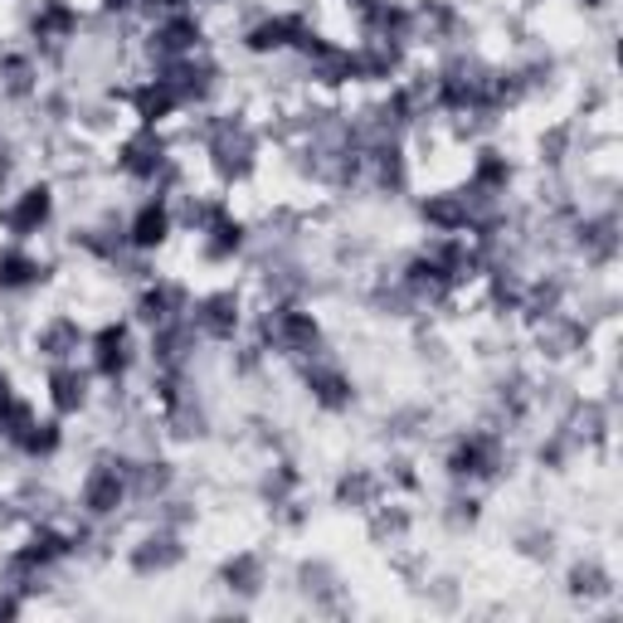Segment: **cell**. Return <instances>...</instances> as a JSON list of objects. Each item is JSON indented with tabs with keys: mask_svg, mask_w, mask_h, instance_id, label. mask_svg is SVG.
Returning <instances> with one entry per match:
<instances>
[{
	"mask_svg": "<svg viewBox=\"0 0 623 623\" xmlns=\"http://www.w3.org/2000/svg\"><path fill=\"white\" fill-rule=\"evenodd\" d=\"M49 219V190L44 186H30L20 195L15 205H10V215H6V225H10V235H34V229H40Z\"/></svg>",
	"mask_w": 623,
	"mask_h": 623,
	"instance_id": "6da1fadb",
	"label": "cell"
},
{
	"mask_svg": "<svg viewBox=\"0 0 623 623\" xmlns=\"http://www.w3.org/2000/svg\"><path fill=\"white\" fill-rule=\"evenodd\" d=\"M137 103V117H142V127H156L162 117L176 113V103H180V93H176V83L170 79H156V83H146V89L132 97Z\"/></svg>",
	"mask_w": 623,
	"mask_h": 623,
	"instance_id": "7a4b0ae2",
	"label": "cell"
},
{
	"mask_svg": "<svg viewBox=\"0 0 623 623\" xmlns=\"http://www.w3.org/2000/svg\"><path fill=\"white\" fill-rule=\"evenodd\" d=\"M195 322H200L210 336H229V332H235V322H239V302L229 298V292H215V298H205V302H200Z\"/></svg>",
	"mask_w": 623,
	"mask_h": 623,
	"instance_id": "3957f363",
	"label": "cell"
},
{
	"mask_svg": "<svg viewBox=\"0 0 623 623\" xmlns=\"http://www.w3.org/2000/svg\"><path fill=\"white\" fill-rule=\"evenodd\" d=\"M302 40V20H268L259 24V30L249 34V49L253 54H268V49H288V44H298Z\"/></svg>",
	"mask_w": 623,
	"mask_h": 623,
	"instance_id": "277c9868",
	"label": "cell"
},
{
	"mask_svg": "<svg viewBox=\"0 0 623 623\" xmlns=\"http://www.w3.org/2000/svg\"><path fill=\"white\" fill-rule=\"evenodd\" d=\"M166 235H170L166 205H146V210L132 219V243H137V249H156V243H166Z\"/></svg>",
	"mask_w": 623,
	"mask_h": 623,
	"instance_id": "5b68a950",
	"label": "cell"
},
{
	"mask_svg": "<svg viewBox=\"0 0 623 623\" xmlns=\"http://www.w3.org/2000/svg\"><path fill=\"white\" fill-rule=\"evenodd\" d=\"M93 346H97V371L122 375V365H127V332H122V326H103Z\"/></svg>",
	"mask_w": 623,
	"mask_h": 623,
	"instance_id": "8992f818",
	"label": "cell"
},
{
	"mask_svg": "<svg viewBox=\"0 0 623 623\" xmlns=\"http://www.w3.org/2000/svg\"><path fill=\"white\" fill-rule=\"evenodd\" d=\"M122 166H127L132 176H152V170L162 166V142H156L152 132H142L137 142L122 146Z\"/></svg>",
	"mask_w": 623,
	"mask_h": 623,
	"instance_id": "52a82bcc",
	"label": "cell"
},
{
	"mask_svg": "<svg viewBox=\"0 0 623 623\" xmlns=\"http://www.w3.org/2000/svg\"><path fill=\"white\" fill-rule=\"evenodd\" d=\"M278 341L302 356V351L316 346V322H312V316H302V312H283V316H278Z\"/></svg>",
	"mask_w": 623,
	"mask_h": 623,
	"instance_id": "ba28073f",
	"label": "cell"
},
{
	"mask_svg": "<svg viewBox=\"0 0 623 623\" xmlns=\"http://www.w3.org/2000/svg\"><path fill=\"white\" fill-rule=\"evenodd\" d=\"M40 278H44V268L30 253H0V288H30Z\"/></svg>",
	"mask_w": 623,
	"mask_h": 623,
	"instance_id": "9c48e42d",
	"label": "cell"
},
{
	"mask_svg": "<svg viewBox=\"0 0 623 623\" xmlns=\"http://www.w3.org/2000/svg\"><path fill=\"white\" fill-rule=\"evenodd\" d=\"M73 24H79V15H73L69 6H59V0H44V6H40V20H34V34H40V40H64Z\"/></svg>",
	"mask_w": 623,
	"mask_h": 623,
	"instance_id": "30bf717a",
	"label": "cell"
},
{
	"mask_svg": "<svg viewBox=\"0 0 623 623\" xmlns=\"http://www.w3.org/2000/svg\"><path fill=\"white\" fill-rule=\"evenodd\" d=\"M239 243H243L239 219H229L225 210H215V215H210V253H215V259H229Z\"/></svg>",
	"mask_w": 623,
	"mask_h": 623,
	"instance_id": "8fae6325",
	"label": "cell"
},
{
	"mask_svg": "<svg viewBox=\"0 0 623 623\" xmlns=\"http://www.w3.org/2000/svg\"><path fill=\"white\" fill-rule=\"evenodd\" d=\"M49 385H54V405H59V414H69V409H79V405H83V375H79V371L59 365V371L49 375Z\"/></svg>",
	"mask_w": 623,
	"mask_h": 623,
	"instance_id": "7c38bea8",
	"label": "cell"
},
{
	"mask_svg": "<svg viewBox=\"0 0 623 623\" xmlns=\"http://www.w3.org/2000/svg\"><path fill=\"white\" fill-rule=\"evenodd\" d=\"M117 502H122L117 473H93V482H89V507H93V511H113Z\"/></svg>",
	"mask_w": 623,
	"mask_h": 623,
	"instance_id": "4fadbf2b",
	"label": "cell"
},
{
	"mask_svg": "<svg viewBox=\"0 0 623 623\" xmlns=\"http://www.w3.org/2000/svg\"><path fill=\"white\" fill-rule=\"evenodd\" d=\"M156 40H162V54H186V49H195V40H200V30H195L190 20H170Z\"/></svg>",
	"mask_w": 623,
	"mask_h": 623,
	"instance_id": "5bb4252c",
	"label": "cell"
},
{
	"mask_svg": "<svg viewBox=\"0 0 623 623\" xmlns=\"http://www.w3.org/2000/svg\"><path fill=\"white\" fill-rule=\"evenodd\" d=\"M312 390H316V399H322V405H332V409H341L351 399V390H346V381H341L336 371H316L312 375Z\"/></svg>",
	"mask_w": 623,
	"mask_h": 623,
	"instance_id": "9a60e30c",
	"label": "cell"
},
{
	"mask_svg": "<svg viewBox=\"0 0 623 623\" xmlns=\"http://www.w3.org/2000/svg\"><path fill=\"white\" fill-rule=\"evenodd\" d=\"M487 463H492V448H487L482 438H473V444H463L454 454V473H473V478H478V473H487Z\"/></svg>",
	"mask_w": 623,
	"mask_h": 623,
	"instance_id": "2e32d148",
	"label": "cell"
},
{
	"mask_svg": "<svg viewBox=\"0 0 623 623\" xmlns=\"http://www.w3.org/2000/svg\"><path fill=\"white\" fill-rule=\"evenodd\" d=\"M170 302H176V288H156V292H146V298H142V316H146V322H166V308H170Z\"/></svg>",
	"mask_w": 623,
	"mask_h": 623,
	"instance_id": "e0dca14e",
	"label": "cell"
},
{
	"mask_svg": "<svg viewBox=\"0 0 623 623\" xmlns=\"http://www.w3.org/2000/svg\"><path fill=\"white\" fill-rule=\"evenodd\" d=\"M69 341H73V326L69 322H59V326H49V332H44V346H54V356H69Z\"/></svg>",
	"mask_w": 623,
	"mask_h": 623,
	"instance_id": "ac0fdd59",
	"label": "cell"
},
{
	"mask_svg": "<svg viewBox=\"0 0 623 623\" xmlns=\"http://www.w3.org/2000/svg\"><path fill=\"white\" fill-rule=\"evenodd\" d=\"M162 6H186V0H162Z\"/></svg>",
	"mask_w": 623,
	"mask_h": 623,
	"instance_id": "d6986e66",
	"label": "cell"
},
{
	"mask_svg": "<svg viewBox=\"0 0 623 623\" xmlns=\"http://www.w3.org/2000/svg\"><path fill=\"white\" fill-rule=\"evenodd\" d=\"M107 6H113V10H117V6H127V0H107Z\"/></svg>",
	"mask_w": 623,
	"mask_h": 623,
	"instance_id": "ffe728a7",
	"label": "cell"
},
{
	"mask_svg": "<svg viewBox=\"0 0 623 623\" xmlns=\"http://www.w3.org/2000/svg\"><path fill=\"white\" fill-rule=\"evenodd\" d=\"M0 180H6V162H0Z\"/></svg>",
	"mask_w": 623,
	"mask_h": 623,
	"instance_id": "44dd1931",
	"label": "cell"
},
{
	"mask_svg": "<svg viewBox=\"0 0 623 623\" xmlns=\"http://www.w3.org/2000/svg\"><path fill=\"white\" fill-rule=\"evenodd\" d=\"M584 6H600V0H584Z\"/></svg>",
	"mask_w": 623,
	"mask_h": 623,
	"instance_id": "7402d4cb",
	"label": "cell"
}]
</instances>
